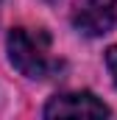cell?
I'll return each instance as SVG.
<instances>
[{
	"label": "cell",
	"mask_w": 117,
	"mask_h": 120,
	"mask_svg": "<svg viewBox=\"0 0 117 120\" xmlns=\"http://www.w3.org/2000/svg\"><path fill=\"white\" fill-rule=\"evenodd\" d=\"M48 120L58 117H109V106L92 92H61L53 95L42 112Z\"/></svg>",
	"instance_id": "3"
},
{
	"label": "cell",
	"mask_w": 117,
	"mask_h": 120,
	"mask_svg": "<svg viewBox=\"0 0 117 120\" xmlns=\"http://www.w3.org/2000/svg\"><path fill=\"white\" fill-rule=\"evenodd\" d=\"M48 3H58V0H48Z\"/></svg>",
	"instance_id": "5"
},
{
	"label": "cell",
	"mask_w": 117,
	"mask_h": 120,
	"mask_svg": "<svg viewBox=\"0 0 117 120\" xmlns=\"http://www.w3.org/2000/svg\"><path fill=\"white\" fill-rule=\"evenodd\" d=\"M106 67H109V75H112V81L117 87V45H112L106 50Z\"/></svg>",
	"instance_id": "4"
},
{
	"label": "cell",
	"mask_w": 117,
	"mask_h": 120,
	"mask_svg": "<svg viewBox=\"0 0 117 120\" xmlns=\"http://www.w3.org/2000/svg\"><path fill=\"white\" fill-rule=\"evenodd\" d=\"M48 45H50V36H48L45 31H36V34H33V31H28V28H11L8 42H6L11 67H14L20 75L31 78V81H45V78H50L61 64L48 53Z\"/></svg>",
	"instance_id": "1"
},
{
	"label": "cell",
	"mask_w": 117,
	"mask_h": 120,
	"mask_svg": "<svg viewBox=\"0 0 117 120\" xmlns=\"http://www.w3.org/2000/svg\"><path fill=\"white\" fill-rule=\"evenodd\" d=\"M70 22L84 36H103L117 22V0H75Z\"/></svg>",
	"instance_id": "2"
}]
</instances>
